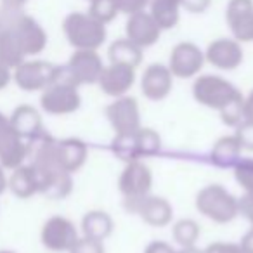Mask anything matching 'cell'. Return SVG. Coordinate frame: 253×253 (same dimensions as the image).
Wrapping results in <instances>:
<instances>
[{"label":"cell","mask_w":253,"mask_h":253,"mask_svg":"<svg viewBox=\"0 0 253 253\" xmlns=\"http://www.w3.org/2000/svg\"><path fill=\"white\" fill-rule=\"evenodd\" d=\"M153 173L142 160L125 163L118 179V191L123 196V205L134 213L137 205L151 194Z\"/></svg>","instance_id":"7a4b0ae2"},{"label":"cell","mask_w":253,"mask_h":253,"mask_svg":"<svg viewBox=\"0 0 253 253\" xmlns=\"http://www.w3.org/2000/svg\"><path fill=\"white\" fill-rule=\"evenodd\" d=\"M203 253H245L241 250L239 245H234V243H224V241H217L208 245L207 248L203 250Z\"/></svg>","instance_id":"83f0119b"},{"label":"cell","mask_w":253,"mask_h":253,"mask_svg":"<svg viewBox=\"0 0 253 253\" xmlns=\"http://www.w3.org/2000/svg\"><path fill=\"white\" fill-rule=\"evenodd\" d=\"M66 32L75 47L84 50H99L106 42V25L99 23L90 14H71L66 21Z\"/></svg>","instance_id":"277c9868"},{"label":"cell","mask_w":253,"mask_h":253,"mask_svg":"<svg viewBox=\"0 0 253 253\" xmlns=\"http://www.w3.org/2000/svg\"><path fill=\"white\" fill-rule=\"evenodd\" d=\"M211 0H180V5L182 9H186L187 12H193V14H201L210 7Z\"/></svg>","instance_id":"f546056e"},{"label":"cell","mask_w":253,"mask_h":253,"mask_svg":"<svg viewBox=\"0 0 253 253\" xmlns=\"http://www.w3.org/2000/svg\"><path fill=\"white\" fill-rule=\"evenodd\" d=\"M173 88V75L167 64L153 63L141 77V92L149 101H163Z\"/></svg>","instance_id":"9c48e42d"},{"label":"cell","mask_w":253,"mask_h":253,"mask_svg":"<svg viewBox=\"0 0 253 253\" xmlns=\"http://www.w3.org/2000/svg\"><path fill=\"white\" fill-rule=\"evenodd\" d=\"M241 92L224 77L218 75H198L193 84V97L205 108L222 111L227 104L241 97Z\"/></svg>","instance_id":"3957f363"},{"label":"cell","mask_w":253,"mask_h":253,"mask_svg":"<svg viewBox=\"0 0 253 253\" xmlns=\"http://www.w3.org/2000/svg\"><path fill=\"white\" fill-rule=\"evenodd\" d=\"M163 30L158 26V23L153 19V16L148 11L137 12V14L126 16L125 23V37L141 49L153 47L162 37Z\"/></svg>","instance_id":"30bf717a"},{"label":"cell","mask_w":253,"mask_h":253,"mask_svg":"<svg viewBox=\"0 0 253 253\" xmlns=\"http://www.w3.org/2000/svg\"><path fill=\"white\" fill-rule=\"evenodd\" d=\"M243 148L239 144L238 137L232 135H224L213 144L210 151V162L218 169H232L236 163L241 160Z\"/></svg>","instance_id":"5bb4252c"},{"label":"cell","mask_w":253,"mask_h":253,"mask_svg":"<svg viewBox=\"0 0 253 253\" xmlns=\"http://www.w3.org/2000/svg\"><path fill=\"white\" fill-rule=\"evenodd\" d=\"M180 9V0H148L146 11L153 16L162 30H172L179 25Z\"/></svg>","instance_id":"9a60e30c"},{"label":"cell","mask_w":253,"mask_h":253,"mask_svg":"<svg viewBox=\"0 0 253 253\" xmlns=\"http://www.w3.org/2000/svg\"><path fill=\"white\" fill-rule=\"evenodd\" d=\"M88 14L94 19H97L99 23H102V25H108L120 12L115 0H90V11H88Z\"/></svg>","instance_id":"44dd1931"},{"label":"cell","mask_w":253,"mask_h":253,"mask_svg":"<svg viewBox=\"0 0 253 253\" xmlns=\"http://www.w3.org/2000/svg\"><path fill=\"white\" fill-rule=\"evenodd\" d=\"M142 50L139 45L126 39H118L109 45L108 49V59L109 63L116 64H126V66L137 68L142 63Z\"/></svg>","instance_id":"2e32d148"},{"label":"cell","mask_w":253,"mask_h":253,"mask_svg":"<svg viewBox=\"0 0 253 253\" xmlns=\"http://www.w3.org/2000/svg\"><path fill=\"white\" fill-rule=\"evenodd\" d=\"M135 84V68L126 66V64L109 63L104 66L99 78L97 85L106 95L109 97H122L126 95L128 90Z\"/></svg>","instance_id":"ba28073f"},{"label":"cell","mask_w":253,"mask_h":253,"mask_svg":"<svg viewBox=\"0 0 253 253\" xmlns=\"http://www.w3.org/2000/svg\"><path fill=\"white\" fill-rule=\"evenodd\" d=\"M239 215H243L253 229V194H243L239 198Z\"/></svg>","instance_id":"f1b7e54d"},{"label":"cell","mask_w":253,"mask_h":253,"mask_svg":"<svg viewBox=\"0 0 253 253\" xmlns=\"http://www.w3.org/2000/svg\"><path fill=\"white\" fill-rule=\"evenodd\" d=\"M225 21L238 42H253V0H231L225 9Z\"/></svg>","instance_id":"8fae6325"},{"label":"cell","mask_w":253,"mask_h":253,"mask_svg":"<svg viewBox=\"0 0 253 253\" xmlns=\"http://www.w3.org/2000/svg\"><path fill=\"white\" fill-rule=\"evenodd\" d=\"M177 253H203V250L196 248V245H194V246H186V248L177 250Z\"/></svg>","instance_id":"836d02e7"},{"label":"cell","mask_w":253,"mask_h":253,"mask_svg":"<svg viewBox=\"0 0 253 253\" xmlns=\"http://www.w3.org/2000/svg\"><path fill=\"white\" fill-rule=\"evenodd\" d=\"M245 59L241 42L232 39H217L208 43L205 50V61L222 71H232L241 66Z\"/></svg>","instance_id":"52a82bcc"},{"label":"cell","mask_w":253,"mask_h":253,"mask_svg":"<svg viewBox=\"0 0 253 253\" xmlns=\"http://www.w3.org/2000/svg\"><path fill=\"white\" fill-rule=\"evenodd\" d=\"M234 135L238 137L239 144H241L243 151L253 153V123L250 122H241L236 126Z\"/></svg>","instance_id":"d4e9b609"},{"label":"cell","mask_w":253,"mask_h":253,"mask_svg":"<svg viewBox=\"0 0 253 253\" xmlns=\"http://www.w3.org/2000/svg\"><path fill=\"white\" fill-rule=\"evenodd\" d=\"M201 234L200 224L193 218H180L173 224L172 227V236L173 241L180 246V248H186V246H194Z\"/></svg>","instance_id":"d6986e66"},{"label":"cell","mask_w":253,"mask_h":253,"mask_svg":"<svg viewBox=\"0 0 253 253\" xmlns=\"http://www.w3.org/2000/svg\"><path fill=\"white\" fill-rule=\"evenodd\" d=\"M135 134V132H134ZM134 134H123V135H115L113 139L111 149L116 155V158L123 160L125 163L128 162H137L139 155H137V146H135V137Z\"/></svg>","instance_id":"ffe728a7"},{"label":"cell","mask_w":253,"mask_h":253,"mask_svg":"<svg viewBox=\"0 0 253 253\" xmlns=\"http://www.w3.org/2000/svg\"><path fill=\"white\" fill-rule=\"evenodd\" d=\"M239 246H241V250L245 253H253V229H250V231L243 236Z\"/></svg>","instance_id":"d6a6232c"},{"label":"cell","mask_w":253,"mask_h":253,"mask_svg":"<svg viewBox=\"0 0 253 253\" xmlns=\"http://www.w3.org/2000/svg\"><path fill=\"white\" fill-rule=\"evenodd\" d=\"M234 179L245 194H253V160H239L234 167Z\"/></svg>","instance_id":"7402d4cb"},{"label":"cell","mask_w":253,"mask_h":253,"mask_svg":"<svg viewBox=\"0 0 253 253\" xmlns=\"http://www.w3.org/2000/svg\"><path fill=\"white\" fill-rule=\"evenodd\" d=\"M243 122L253 123V88L248 95H243Z\"/></svg>","instance_id":"1f68e13d"},{"label":"cell","mask_w":253,"mask_h":253,"mask_svg":"<svg viewBox=\"0 0 253 253\" xmlns=\"http://www.w3.org/2000/svg\"><path fill=\"white\" fill-rule=\"evenodd\" d=\"M82 229H84L85 238L104 241L113 232V218L104 210H92L84 217Z\"/></svg>","instance_id":"e0dca14e"},{"label":"cell","mask_w":253,"mask_h":253,"mask_svg":"<svg viewBox=\"0 0 253 253\" xmlns=\"http://www.w3.org/2000/svg\"><path fill=\"white\" fill-rule=\"evenodd\" d=\"M104 66L106 64L102 63V57L97 50L78 49L71 61L73 80H77L78 84H97Z\"/></svg>","instance_id":"7c38bea8"},{"label":"cell","mask_w":253,"mask_h":253,"mask_svg":"<svg viewBox=\"0 0 253 253\" xmlns=\"http://www.w3.org/2000/svg\"><path fill=\"white\" fill-rule=\"evenodd\" d=\"M120 14L132 16L148 9V0H115Z\"/></svg>","instance_id":"484cf974"},{"label":"cell","mask_w":253,"mask_h":253,"mask_svg":"<svg viewBox=\"0 0 253 253\" xmlns=\"http://www.w3.org/2000/svg\"><path fill=\"white\" fill-rule=\"evenodd\" d=\"M73 253H106L104 243L97 239L84 238L73 245Z\"/></svg>","instance_id":"4316f807"},{"label":"cell","mask_w":253,"mask_h":253,"mask_svg":"<svg viewBox=\"0 0 253 253\" xmlns=\"http://www.w3.org/2000/svg\"><path fill=\"white\" fill-rule=\"evenodd\" d=\"M77 241V231L70 222L61 220L52 225V243L59 246H73Z\"/></svg>","instance_id":"cb8c5ba5"},{"label":"cell","mask_w":253,"mask_h":253,"mask_svg":"<svg viewBox=\"0 0 253 253\" xmlns=\"http://www.w3.org/2000/svg\"><path fill=\"white\" fill-rule=\"evenodd\" d=\"M64 163L68 169H78L84 165L85 158H87V146L80 141H73L70 144L64 146Z\"/></svg>","instance_id":"603a6c76"},{"label":"cell","mask_w":253,"mask_h":253,"mask_svg":"<svg viewBox=\"0 0 253 253\" xmlns=\"http://www.w3.org/2000/svg\"><path fill=\"white\" fill-rule=\"evenodd\" d=\"M134 213H137L151 227H165L172 222L173 208L169 203V200L149 194L137 205Z\"/></svg>","instance_id":"4fadbf2b"},{"label":"cell","mask_w":253,"mask_h":253,"mask_svg":"<svg viewBox=\"0 0 253 253\" xmlns=\"http://www.w3.org/2000/svg\"><path fill=\"white\" fill-rule=\"evenodd\" d=\"M205 52L193 42H180L172 49L169 57V70L173 78H196L205 66Z\"/></svg>","instance_id":"8992f818"},{"label":"cell","mask_w":253,"mask_h":253,"mask_svg":"<svg viewBox=\"0 0 253 253\" xmlns=\"http://www.w3.org/2000/svg\"><path fill=\"white\" fill-rule=\"evenodd\" d=\"M106 118L116 135L134 134L142 126L139 102L132 95L115 97V101L106 106Z\"/></svg>","instance_id":"5b68a950"},{"label":"cell","mask_w":253,"mask_h":253,"mask_svg":"<svg viewBox=\"0 0 253 253\" xmlns=\"http://www.w3.org/2000/svg\"><path fill=\"white\" fill-rule=\"evenodd\" d=\"M135 146H137V155L139 158H149V156H156L162 151V135L156 130L149 128V126H141L134 134Z\"/></svg>","instance_id":"ac0fdd59"},{"label":"cell","mask_w":253,"mask_h":253,"mask_svg":"<svg viewBox=\"0 0 253 253\" xmlns=\"http://www.w3.org/2000/svg\"><path fill=\"white\" fill-rule=\"evenodd\" d=\"M194 205L203 217L217 224H229L239 215V200L220 184L205 186L196 194Z\"/></svg>","instance_id":"6da1fadb"},{"label":"cell","mask_w":253,"mask_h":253,"mask_svg":"<svg viewBox=\"0 0 253 253\" xmlns=\"http://www.w3.org/2000/svg\"><path fill=\"white\" fill-rule=\"evenodd\" d=\"M144 253H177V250L167 241H151L144 248Z\"/></svg>","instance_id":"4dcf8cb0"}]
</instances>
